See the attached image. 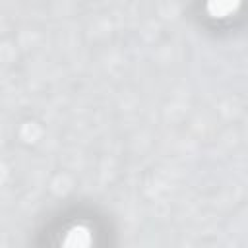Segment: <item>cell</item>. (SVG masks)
I'll return each instance as SVG.
<instances>
[{
	"mask_svg": "<svg viewBox=\"0 0 248 248\" xmlns=\"http://www.w3.org/2000/svg\"><path fill=\"white\" fill-rule=\"evenodd\" d=\"M240 0H209L207 2V10L213 17H225L229 14H232L238 8Z\"/></svg>",
	"mask_w": 248,
	"mask_h": 248,
	"instance_id": "cell-1",
	"label": "cell"
}]
</instances>
